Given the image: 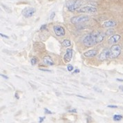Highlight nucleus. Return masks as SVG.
I'll return each mask as SVG.
<instances>
[{
	"label": "nucleus",
	"instance_id": "32",
	"mask_svg": "<svg viewBox=\"0 0 123 123\" xmlns=\"http://www.w3.org/2000/svg\"><path fill=\"white\" fill-rule=\"evenodd\" d=\"M91 1H92V0H91Z\"/></svg>",
	"mask_w": 123,
	"mask_h": 123
},
{
	"label": "nucleus",
	"instance_id": "26",
	"mask_svg": "<svg viewBox=\"0 0 123 123\" xmlns=\"http://www.w3.org/2000/svg\"><path fill=\"white\" fill-rule=\"evenodd\" d=\"M69 112H73V113H77V110L76 109H70L68 110Z\"/></svg>",
	"mask_w": 123,
	"mask_h": 123
},
{
	"label": "nucleus",
	"instance_id": "1",
	"mask_svg": "<svg viewBox=\"0 0 123 123\" xmlns=\"http://www.w3.org/2000/svg\"><path fill=\"white\" fill-rule=\"evenodd\" d=\"M106 37L105 33L94 32L86 35L82 39V43L86 47H91L102 42Z\"/></svg>",
	"mask_w": 123,
	"mask_h": 123
},
{
	"label": "nucleus",
	"instance_id": "19",
	"mask_svg": "<svg viewBox=\"0 0 123 123\" xmlns=\"http://www.w3.org/2000/svg\"><path fill=\"white\" fill-rule=\"evenodd\" d=\"M44 112L46 113H47V114H52V113H53L49 109H46V108H45L44 109Z\"/></svg>",
	"mask_w": 123,
	"mask_h": 123
},
{
	"label": "nucleus",
	"instance_id": "8",
	"mask_svg": "<svg viewBox=\"0 0 123 123\" xmlns=\"http://www.w3.org/2000/svg\"><path fill=\"white\" fill-rule=\"evenodd\" d=\"M109 57H110V50L108 49H105L98 56V59L101 61L106 60Z\"/></svg>",
	"mask_w": 123,
	"mask_h": 123
},
{
	"label": "nucleus",
	"instance_id": "13",
	"mask_svg": "<svg viewBox=\"0 0 123 123\" xmlns=\"http://www.w3.org/2000/svg\"><path fill=\"white\" fill-rule=\"evenodd\" d=\"M43 61H44V62L46 64H47L49 66H53V65H54V62L53 61V59L50 57V56L46 55L44 57Z\"/></svg>",
	"mask_w": 123,
	"mask_h": 123
},
{
	"label": "nucleus",
	"instance_id": "5",
	"mask_svg": "<svg viewBox=\"0 0 123 123\" xmlns=\"http://www.w3.org/2000/svg\"><path fill=\"white\" fill-rule=\"evenodd\" d=\"M77 11L82 13H96L98 12V9L93 6H86L80 7Z\"/></svg>",
	"mask_w": 123,
	"mask_h": 123
},
{
	"label": "nucleus",
	"instance_id": "29",
	"mask_svg": "<svg viewBox=\"0 0 123 123\" xmlns=\"http://www.w3.org/2000/svg\"><path fill=\"white\" fill-rule=\"evenodd\" d=\"M40 70H42V71H49V72H50V70H46V69H43V68H40Z\"/></svg>",
	"mask_w": 123,
	"mask_h": 123
},
{
	"label": "nucleus",
	"instance_id": "15",
	"mask_svg": "<svg viewBox=\"0 0 123 123\" xmlns=\"http://www.w3.org/2000/svg\"><path fill=\"white\" fill-rule=\"evenodd\" d=\"M62 45L65 47H68L71 45V42L70 40L68 39H64L63 42H62Z\"/></svg>",
	"mask_w": 123,
	"mask_h": 123
},
{
	"label": "nucleus",
	"instance_id": "3",
	"mask_svg": "<svg viewBox=\"0 0 123 123\" xmlns=\"http://www.w3.org/2000/svg\"><path fill=\"white\" fill-rule=\"evenodd\" d=\"M110 58H116L121 53V46L120 45L113 44L110 48Z\"/></svg>",
	"mask_w": 123,
	"mask_h": 123
},
{
	"label": "nucleus",
	"instance_id": "20",
	"mask_svg": "<svg viewBox=\"0 0 123 123\" xmlns=\"http://www.w3.org/2000/svg\"><path fill=\"white\" fill-rule=\"evenodd\" d=\"M0 35H1V37H4V38H6V39H8V37L7 35H4V34L2 33H0Z\"/></svg>",
	"mask_w": 123,
	"mask_h": 123
},
{
	"label": "nucleus",
	"instance_id": "16",
	"mask_svg": "<svg viewBox=\"0 0 123 123\" xmlns=\"http://www.w3.org/2000/svg\"><path fill=\"white\" fill-rule=\"evenodd\" d=\"M114 33V30L113 29H109L108 31H106V36H109V35H113Z\"/></svg>",
	"mask_w": 123,
	"mask_h": 123
},
{
	"label": "nucleus",
	"instance_id": "27",
	"mask_svg": "<svg viewBox=\"0 0 123 123\" xmlns=\"http://www.w3.org/2000/svg\"><path fill=\"white\" fill-rule=\"evenodd\" d=\"M1 76L2 78H5V79H8V78L7 76H6V75H2V74H1Z\"/></svg>",
	"mask_w": 123,
	"mask_h": 123
},
{
	"label": "nucleus",
	"instance_id": "6",
	"mask_svg": "<svg viewBox=\"0 0 123 123\" xmlns=\"http://www.w3.org/2000/svg\"><path fill=\"white\" fill-rule=\"evenodd\" d=\"M36 10L33 7H26L22 12V14L24 17L29 18L33 16V15L35 13Z\"/></svg>",
	"mask_w": 123,
	"mask_h": 123
},
{
	"label": "nucleus",
	"instance_id": "18",
	"mask_svg": "<svg viewBox=\"0 0 123 123\" xmlns=\"http://www.w3.org/2000/svg\"><path fill=\"white\" fill-rule=\"evenodd\" d=\"M67 70L68 71H72L73 70V67L71 64H68L67 66Z\"/></svg>",
	"mask_w": 123,
	"mask_h": 123
},
{
	"label": "nucleus",
	"instance_id": "10",
	"mask_svg": "<svg viewBox=\"0 0 123 123\" xmlns=\"http://www.w3.org/2000/svg\"><path fill=\"white\" fill-rule=\"evenodd\" d=\"M121 38V36L120 35H113L111 37L108 39V42L110 44H115L117 43Z\"/></svg>",
	"mask_w": 123,
	"mask_h": 123
},
{
	"label": "nucleus",
	"instance_id": "11",
	"mask_svg": "<svg viewBox=\"0 0 123 123\" xmlns=\"http://www.w3.org/2000/svg\"><path fill=\"white\" fill-rule=\"evenodd\" d=\"M117 25V22L113 20H108L102 24V27L104 28H111Z\"/></svg>",
	"mask_w": 123,
	"mask_h": 123
},
{
	"label": "nucleus",
	"instance_id": "21",
	"mask_svg": "<svg viewBox=\"0 0 123 123\" xmlns=\"http://www.w3.org/2000/svg\"><path fill=\"white\" fill-rule=\"evenodd\" d=\"M107 107H109V108H113V109H116V108H117V106H116V105H108Z\"/></svg>",
	"mask_w": 123,
	"mask_h": 123
},
{
	"label": "nucleus",
	"instance_id": "4",
	"mask_svg": "<svg viewBox=\"0 0 123 123\" xmlns=\"http://www.w3.org/2000/svg\"><path fill=\"white\" fill-rule=\"evenodd\" d=\"M89 20L90 17L89 16H75L71 19V22L73 24H79L89 22Z\"/></svg>",
	"mask_w": 123,
	"mask_h": 123
},
{
	"label": "nucleus",
	"instance_id": "12",
	"mask_svg": "<svg viewBox=\"0 0 123 123\" xmlns=\"http://www.w3.org/2000/svg\"><path fill=\"white\" fill-rule=\"evenodd\" d=\"M98 55V50L95 49H91L84 53V55L86 57H93Z\"/></svg>",
	"mask_w": 123,
	"mask_h": 123
},
{
	"label": "nucleus",
	"instance_id": "22",
	"mask_svg": "<svg viewBox=\"0 0 123 123\" xmlns=\"http://www.w3.org/2000/svg\"><path fill=\"white\" fill-rule=\"evenodd\" d=\"M45 117H39V123H42V122H44V120Z\"/></svg>",
	"mask_w": 123,
	"mask_h": 123
},
{
	"label": "nucleus",
	"instance_id": "9",
	"mask_svg": "<svg viewBox=\"0 0 123 123\" xmlns=\"http://www.w3.org/2000/svg\"><path fill=\"white\" fill-rule=\"evenodd\" d=\"M73 57V49H67V51L64 55V60L65 62H69L71 61V59Z\"/></svg>",
	"mask_w": 123,
	"mask_h": 123
},
{
	"label": "nucleus",
	"instance_id": "31",
	"mask_svg": "<svg viewBox=\"0 0 123 123\" xmlns=\"http://www.w3.org/2000/svg\"><path fill=\"white\" fill-rule=\"evenodd\" d=\"M117 80L119 82H123V80H122V79H117Z\"/></svg>",
	"mask_w": 123,
	"mask_h": 123
},
{
	"label": "nucleus",
	"instance_id": "17",
	"mask_svg": "<svg viewBox=\"0 0 123 123\" xmlns=\"http://www.w3.org/2000/svg\"><path fill=\"white\" fill-rule=\"evenodd\" d=\"M37 58H35V57H33V58H31V64L34 66V65H35L36 64H37Z\"/></svg>",
	"mask_w": 123,
	"mask_h": 123
},
{
	"label": "nucleus",
	"instance_id": "24",
	"mask_svg": "<svg viewBox=\"0 0 123 123\" xmlns=\"http://www.w3.org/2000/svg\"><path fill=\"white\" fill-rule=\"evenodd\" d=\"M46 24H44V25H42V26H41L40 29H41V30H44V29H46Z\"/></svg>",
	"mask_w": 123,
	"mask_h": 123
},
{
	"label": "nucleus",
	"instance_id": "28",
	"mask_svg": "<svg viewBox=\"0 0 123 123\" xmlns=\"http://www.w3.org/2000/svg\"><path fill=\"white\" fill-rule=\"evenodd\" d=\"M15 98H16L17 99H19V97L18 96V93H17V92L15 93Z\"/></svg>",
	"mask_w": 123,
	"mask_h": 123
},
{
	"label": "nucleus",
	"instance_id": "25",
	"mask_svg": "<svg viewBox=\"0 0 123 123\" xmlns=\"http://www.w3.org/2000/svg\"><path fill=\"white\" fill-rule=\"evenodd\" d=\"M118 89L120 90V91H122L123 92V85H120V86H118Z\"/></svg>",
	"mask_w": 123,
	"mask_h": 123
},
{
	"label": "nucleus",
	"instance_id": "7",
	"mask_svg": "<svg viewBox=\"0 0 123 123\" xmlns=\"http://www.w3.org/2000/svg\"><path fill=\"white\" fill-rule=\"evenodd\" d=\"M53 31L57 37H63L65 35V29L61 26H55L53 27Z\"/></svg>",
	"mask_w": 123,
	"mask_h": 123
},
{
	"label": "nucleus",
	"instance_id": "23",
	"mask_svg": "<svg viewBox=\"0 0 123 123\" xmlns=\"http://www.w3.org/2000/svg\"><path fill=\"white\" fill-rule=\"evenodd\" d=\"M54 17H55V12H53V13L51 14V15H50V19H51V20H52V19H53L54 18Z\"/></svg>",
	"mask_w": 123,
	"mask_h": 123
},
{
	"label": "nucleus",
	"instance_id": "30",
	"mask_svg": "<svg viewBox=\"0 0 123 123\" xmlns=\"http://www.w3.org/2000/svg\"><path fill=\"white\" fill-rule=\"evenodd\" d=\"M80 72V70L79 69H76V70H75V71H74V73H78Z\"/></svg>",
	"mask_w": 123,
	"mask_h": 123
},
{
	"label": "nucleus",
	"instance_id": "14",
	"mask_svg": "<svg viewBox=\"0 0 123 123\" xmlns=\"http://www.w3.org/2000/svg\"><path fill=\"white\" fill-rule=\"evenodd\" d=\"M123 116L122 115H118V114H116V115H114L113 116V120L114 121H116V122H120L122 119H123Z\"/></svg>",
	"mask_w": 123,
	"mask_h": 123
},
{
	"label": "nucleus",
	"instance_id": "2",
	"mask_svg": "<svg viewBox=\"0 0 123 123\" xmlns=\"http://www.w3.org/2000/svg\"><path fill=\"white\" fill-rule=\"evenodd\" d=\"M83 4L81 0H68L66 3V7L69 11L74 12L79 9Z\"/></svg>",
	"mask_w": 123,
	"mask_h": 123
}]
</instances>
